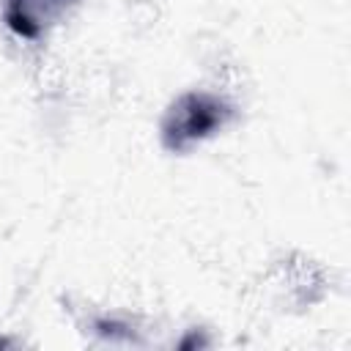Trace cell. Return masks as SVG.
<instances>
[{"instance_id": "obj_1", "label": "cell", "mask_w": 351, "mask_h": 351, "mask_svg": "<svg viewBox=\"0 0 351 351\" xmlns=\"http://www.w3.org/2000/svg\"><path fill=\"white\" fill-rule=\"evenodd\" d=\"M230 118H233V107L225 99L203 90H189L167 107L159 126L162 145L173 154H184L195 143L219 132Z\"/></svg>"}, {"instance_id": "obj_2", "label": "cell", "mask_w": 351, "mask_h": 351, "mask_svg": "<svg viewBox=\"0 0 351 351\" xmlns=\"http://www.w3.org/2000/svg\"><path fill=\"white\" fill-rule=\"evenodd\" d=\"M77 0H5V25L22 38H38Z\"/></svg>"}]
</instances>
